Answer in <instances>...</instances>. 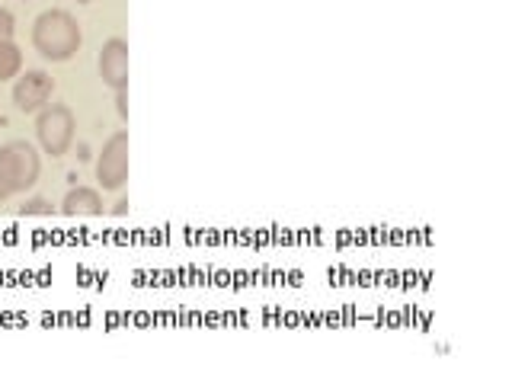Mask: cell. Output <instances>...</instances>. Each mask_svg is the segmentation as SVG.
Masks as SVG:
<instances>
[{"label": "cell", "instance_id": "8", "mask_svg": "<svg viewBox=\"0 0 512 384\" xmlns=\"http://www.w3.org/2000/svg\"><path fill=\"white\" fill-rule=\"evenodd\" d=\"M20 71H23V52H20V45H16L13 39L10 42H0V84H4V80H13Z\"/></svg>", "mask_w": 512, "mask_h": 384}, {"label": "cell", "instance_id": "6", "mask_svg": "<svg viewBox=\"0 0 512 384\" xmlns=\"http://www.w3.org/2000/svg\"><path fill=\"white\" fill-rule=\"evenodd\" d=\"M100 77L112 90L128 87V42L125 39H109L100 52Z\"/></svg>", "mask_w": 512, "mask_h": 384}, {"label": "cell", "instance_id": "7", "mask_svg": "<svg viewBox=\"0 0 512 384\" xmlns=\"http://www.w3.org/2000/svg\"><path fill=\"white\" fill-rule=\"evenodd\" d=\"M61 212L71 215V218H77V215H103V199H100V192H96V189L77 186V189L68 192V196H64Z\"/></svg>", "mask_w": 512, "mask_h": 384}, {"label": "cell", "instance_id": "9", "mask_svg": "<svg viewBox=\"0 0 512 384\" xmlns=\"http://www.w3.org/2000/svg\"><path fill=\"white\" fill-rule=\"evenodd\" d=\"M20 215H55V205L48 202V199H42V196H36V199H29L20 208Z\"/></svg>", "mask_w": 512, "mask_h": 384}, {"label": "cell", "instance_id": "4", "mask_svg": "<svg viewBox=\"0 0 512 384\" xmlns=\"http://www.w3.org/2000/svg\"><path fill=\"white\" fill-rule=\"evenodd\" d=\"M96 180L103 189H122L128 180V132H116L96 160Z\"/></svg>", "mask_w": 512, "mask_h": 384}, {"label": "cell", "instance_id": "3", "mask_svg": "<svg viewBox=\"0 0 512 384\" xmlns=\"http://www.w3.org/2000/svg\"><path fill=\"white\" fill-rule=\"evenodd\" d=\"M0 170H4L13 192H26L29 186H36L42 160L29 141H7L0 144Z\"/></svg>", "mask_w": 512, "mask_h": 384}, {"label": "cell", "instance_id": "11", "mask_svg": "<svg viewBox=\"0 0 512 384\" xmlns=\"http://www.w3.org/2000/svg\"><path fill=\"white\" fill-rule=\"evenodd\" d=\"M10 196H13V189H10V183H7L4 170H0V202H7Z\"/></svg>", "mask_w": 512, "mask_h": 384}, {"label": "cell", "instance_id": "10", "mask_svg": "<svg viewBox=\"0 0 512 384\" xmlns=\"http://www.w3.org/2000/svg\"><path fill=\"white\" fill-rule=\"evenodd\" d=\"M13 32H16V20H13V13L0 7V42H10V39H13Z\"/></svg>", "mask_w": 512, "mask_h": 384}, {"label": "cell", "instance_id": "2", "mask_svg": "<svg viewBox=\"0 0 512 384\" xmlns=\"http://www.w3.org/2000/svg\"><path fill=\"white\" fill-rule=\"evenodd\" d=\"M74 112L64 106V103H52V106H42L39 109V119H36V135L45 154L52 157H64L74 141Z\"/></svg>", "mask_w": 512, "mask_h": 384}, {"label": "cell", "instance_id": "1", "mask_svg": "<svg viewBox=\"0 0 512 384\" xmlns=\"http://www.w3.org/2000/svg\"><path fill=\"white\" fill-rule=\"evenodd\" d=\"M80 42H84V36H80V26L68 10H45L32 23V45L45 61L74 58Z\"/></svg>", "mask_w": 512, "mask_h": 384}, {"label": "cell", "instance_id": "12", "mask_svg": "<svg viewBox=\"0 0 512 384\" xmlns=\"http://www.w3.org/2000/svg\"><path fill=\"white\" fill-rule=\"evenodd\" d=\"M112 212H116V215H125V212H128V199H119V202H116V208H112Z\"/></svg>", "mask_w": 512, "mask_h": 384}, {"label": "cell", "instance_id": "13", "mask_svg": "<svg viewBox=\"0 0 512 384\" xmlns=\"http://www.w3.org/2000/svg\"><path fill=\"white\" fill-rule=\"evenodd\" d=\"M77 4H93V0H77Z\"/></svg>", "mask_w": 512, "mask_h": 384}, {"label": "cell", "instance_id": "5", "mask_svg": "<svg viewBox=\"0 0 512 384\" xmlns=\"http://www.w3.org/2000/svg\"><path fill=\"white\" fill-rule=\"evenodd\" d=\"M55 93V77L48 71H26L13 84V103L20 112H39Z\"/></svg>", "mask_w": 512, "mask_h": 384}]
</instances>
